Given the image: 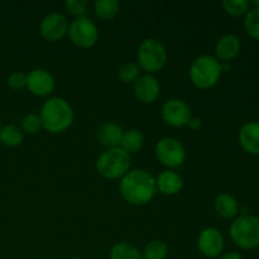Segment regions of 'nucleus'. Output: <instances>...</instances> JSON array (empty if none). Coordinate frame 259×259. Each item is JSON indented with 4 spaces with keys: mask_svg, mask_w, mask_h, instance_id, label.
<instances>
[{
    "mask_svg": "<svg viewBox=\"0 0 259 259\" xmlns=\"http://www.w3.org/2000/svg\"><path fill=\"white\" fill-rule=\"evenodd\" d=\"M119 191L129 204L146 205L157 192L156 179L144 169H133L120 180Z\"/></svg>",
    "mask_w": 259,
    "mask_h": 259,
    "instance_id": "obj_1",
    "label": "nucleus"
},
{
    "mask_svg": "<svg viewBox=\"0 0 259 259\" xmlns=\"http://www.w3.org/2000/svg\"><path fill=\"white\" fill-rule=\"evenodd\" d=\"M39 119L46 131L53 134L61 133L73 123V110L65 99H48L40 109Z\"/></svg>",
    "mask_w": 259,
    "mask_h": 259,
    "instance_id": "obj_2",
    "label": "nucleus"
},
{
    "mask_svg": "<svg viewBox=\"0 0 259 259\" xmlns=\"http://www.w3.org/2000/svg\"><path fill=\"white\" fill-rule=\"evenodd\" d=\"M223 72V65L211 56H200L190 66V78L201 90L214 88Z\"/></svg>",
    "mask_w": 259,
    "mask_h": 259,
    "instance_id": "obj_3",
    "label": "nucleus"
},
{
    "mask_svg": "<svg viewBox=\"0 0 259 259\" xmlns=\"http://www.w3.org/2000/svg\"><path fill=\"white\" fill-rule=\"evenodd\" d=\"M131 168V154L118 147L106 149L96 161V171L108 180L123 179Z\"/></svg>",
    "mask_w": 259,
    "mask_h": 259,
    "instance_id": "obj_4",
    "label": "nucleus"
},
{
    "mask_svg": "<svg viewBox=\"0 0 259 259\" xmlns=\"http://www.w3.org/2000/svg\"><path fill=\"white\" fill-rule=\"evenodd\" d=\"M230 238L242 249H254L259 247V217L243 215L230 225Z\"/></svg>",
    "mask_w": 259,
    "mask_h": 259,
    "instance_id": "obj_5",
    "label": "nucleus"
},
{
    "mask_svg": "<svg viewBox=\"0 0 259 259\" xmlns=\"http://www.w3.org/2000/svg\"><path fill=\"white\" fill-rule=\"evenodd\" d=\"M138 66L147 73L158 72L166 66L167 50L156 38H147L138 48Z\"/></svg>",
    "mask_w": 259,
    "mask_h": 259,
    "instance_id": "obj_6",
    "label": "nucleus"
},
{
    "mask_svg": "<svg viewBox=\"0 0 259 259\" xmlns=\"http://www.w3.org/2000/svg\"><path fill=\"white\" fill-rule=\"evenodd\" d=\"M156 156L163 166L176 168L184 164L186 159V151L184 144L176 138L166 137L156 144Z\"/></svg>",
    "mask_w": 259,
    "mask_h": 259,
    "instance_id": "obj_7",
    "label": "nucleus"
},
{
    "mask_svg": "<svg viewBox=\"0 0 259 259\" xmlns=\"http://www.w3.org/2000/svg\"><path fill=\"white\" fill-rule=\"evenodd\" d=\"M68 35L77 47L90 48L98 42L99 30L93 20L86 17H78L68 27Z\"/></svg>",
    "mask_w": 259,
    "mask_h": 259,
    "instance_id": "obj_8",
    "label": "nucleus"
},
{
    "mask_svg": "<svg viewBox=\"0 0 259 259\" xmlns=\"http://www.w3.org/2000/svg\"><path fill=\"white\" fill-rule=\"evenodd\" d=\"M191 116L189 104L181 99H169L162 106V118L168 125L175 128L187 125Z\"/></svg>",
    "mask_w": 259,
    "mask_h": 259,
    "instance_id": "obj_9",
    "label": "nucleus"
},
{
    "mask_svg": "<svg viewBox=\"0 0 259 259\" xmlns=\"http://www.w3.org/2000/svg\"><path fill=\"white\" fill-rule=\"evenodd\" d=\"M39 30L45 39L50 42H57L62 39L68 32L67 18L61 13H51L42 19Z\"/></svg>",
    "mask_w": 259,
    "mask_h": 259,
    "instance_id": "obj_10",
    "label": "nucleus"
},
{
    "mask_svg": "<svg viewBox=\"0 0 259 259\" xmlns=\"http://www.w3.org/2000/svg\"><path fill=\"white\" fill-rule=\"evenodd\" d=\"M197 248L200 253L207 258L220 255L224 249V238L217 228H206L200 233L197 238Z\"/></svg>",
    "mask_w": 259,
    "mask_h": 259,
    "instance_id": "obj_11",
    "label": "nucleus"
},
{
    "mask_svg": "<svg viewBox=\"0 0 259 259\" xmlns=\"http://www.w3.org/2000/svg\"><path fill=\"white\" fill-rule=\"evenodd\" d=\"M55 78L43 68H34L27 75V88L37 96H47L55 90Z\"/></svg>",
    "mask_w": 259,
    "mask_h": 259,
    "instance_id": "obj_12",
    "label": "nucleus"
},
{
    "mask_svg": "<svg viewBox=\"0 0 259 259\" xmlns=\"http://www.w3.org/2000/svg\"><path fill=\"white\" fill-rule=\"evenodd\" d=\"M159 91H161V86H159L158 80L149 73L141 76L134 83L136 98L144 104H151L156 101L159 96Z\"/></svg>",
    "mask_w": 259,
    "mask_h": 259,
    "instance_id": "obj_13",
    "label": "nucleus"
},
{
    "mask_svg": "<svg viewBox=\"0 0 259 259\" xmlns=\"http://www.w3.org/2000/svg\"><path fill=\"white\" fill-rule=\"evenodd\" d=\"M124 131L119 124L113 121H106L101 124L98 129V139L108 149L120 147Z\"/></svg>",
    "mask_w": 259,
    "mask_h": 259,
    "instance_id": "obj_14",
    "label": "nucleus"
},
{
    "mask_svg": "<svg viewBox=\"0 0 259 259\" xmlns=\"http://www.w3.org/2000/svg\"><path fill=\"white\" fill-rule=\"evenodd\" d=\"M239 142L243 148L250 154L259 156V123L249 121L239 131Z\"/></svg>",
    "mask_w": 259,
    "mask_h": 259,
    "instance_id": "obj_15",
    "label": "nucleus"
},
{
    "mask_svg": "<svg viewBox=\"0 0 259 259\" xmlns=\"http://www.w3.org/2000/svg\"><path fill=\"white\" fill-rule=\"evenodd\" d=\"M240 51V40L235 34H225L220 38L215 46V55L218 61L233 60Z\"/></svg>",
    "mask_w": 259,
    "mask_h": 259,
    "instance_id": "obj_16",
    "label": "nucleus"
},
{
    "mask_svg": "<svg viewBox=\"0 0 259 259\" xmlns=\"http://www.w3.org/2000/svg\"><path fill=\"white\" fill-rule=\"evenodd\" d=\"M157 190L164 195H176L184 187V180L177 172L164 171L156 179Z\"/></svg>",
    "mask_w": 259,
    "mask_h": 259,
    "instance_id": "obj_17",
    "label": "nucleus"
},
{
    "mask_svg": "<svg viewBox=\"0 0 259 259\" xmlns=\"http://www.w3.org/2000/svg\"><path fill=\"white\" fill-rule=\"evenodd\" d=\"M215 210L223 218H234L239 211V205L234 196L222 194L215 199Z\"/></svg>",
    "mask_w": 259,
    "mask_h": 259,
    "instance_id": "obj_18",
    "label": "nucleus"
},
{
    "mask_svg": "<svg viewBox=\"0 0 259 259\" xmlns=\"http://www.w3.org/2000/svg\"><path fill=\"white\" fill-rule=\"evenodd\" d=\"M144 144V136L142 132L137 129H129L124 132L123 138H121L120 148L125 151L126 153H137Z\"/></svg>",
    "mask_w": 259,
    "mask_h": 259,
    "instance_id": "obj_19",
    "label": "nucleus"
},
{
    "mask_svg": "<svg viewBox=\"0 0 259 259\" xmlns=\"http://www.w3.org/2000/svg\"><path fill=\"white\" fill-rule=\"evenodd\" d=\"M24 139L23 131L17 125H5L0 131V142L7 147H18Z\"/></svg>",
    "mask_w": 259,
    "mask_h": 259,
    "instance_id": "obj_20",
    "label": "nucleus"
},
{
    "mask_svg": "<svg viewBox=\"0 0 259 259\" xmlns=\"http://www.w3.org/2000/svg\"><path fill=\"white\" fill-rule=\"evenodd\" d=\"M96 15L104 20H110L118 15L120 4L116 0H98L94 5Z\"/></svg>",
    "mask_w": 259,
    "mask_h": 259,
    "instance_id": "obj_21",
    "label": "nucleus"
},
{
    "mask_svg": "<svg viewBox=\"0 0 259 259\" xmlns=\"http://www.w3.org/2000/svg\"><path fill=\"white\" fill-rule=\"evenodd\" d=\"M109 259H143V254L129 243H118L111 249Z\"/></svg>",
    "mask_w": 259,
    "mask_h": 259,
    "instance_id": "obj_22",
    "label": "nucleus"
},
{
    "mask_svg": "<svg viewBox=\"0 0 259 259\" xmlns=\"http://www.w3.org/2000/svg\"><path fill=\"white\" fill-rule=\"evenodd\" d=\"M143 259H166L168 254V247L162 240H151L144 248Z\"/></svg>",
    "mask_w": 259,
    "mask_h": 259,
    "instance_id": "obj_23",
    "label": "nucleus"
},
{
    "mask_svg": "<svg viewBox=\"0 0 259 259\" xmlns=\"http://www.w3.org/2000/svg\"><path fill=\"white\" fill-rule=\"evenodd\" d=\"M118 76L124 83L136 82L141 77V67L136 62H125L119 67Z\"/></svg>",
    "mask_w": 259,
    "mask_h": 259,
    "instance_id": "obj_24",
    "label": "nucleus"
},
{
    "mask_svg": "<svg viewBox=\"0 0 259 259\" xmlns=\"http://www.w3.org/2000/svg\"><path fill=\"white\" fill-rule=\"evenodd\" d=\"M244 28L250 37L259 40V8H252L248 10L245 14Z\"/></svg>",
    "mask_w": 259,
    "mask_h": 259,
    "instance_id": "obj_25",
    "label": "nucleus"
},
{
    "mask_svg": "<svg viewBox=\"0 0 259 259\" xmlns=\"http://www.w3.org/2000/svg\"><path fill=\"white\" fill-rule=\"evenodd\" d=\"M250 3L248 0H224L223 2V8L225 12L234 17L247 14L249 10Z\"/></svg>",
    "mask_w": 259,
    "mask_h": 259,
    "instance_id": "obj_26",
    "label": "nucleus"
},
{
    "mask_svg": "<svg viewBox=\"0 0 259 259\" xmlns=\"http://www.w3.org/2000/svg\"><path fill=\"white\" fill-rule=\"evenodd\" d=\"M42 128V121L35 114H28L22 120V131L28 134H35Z\"/></svg>",
    "mask_w": 259,
    "mask_h": 259,
    "instance_id": "obj_27",
    "label": "nucleus"
},
{
    "mask_svg": "<svg viewBox=\"0 0 259 259\" xmlns=\"http://www.w3.org/2000/svg\"><path fill=\"white\" fill-rule=\"evenodd\" d=\"M65 7L71 14L76 15L78 18L85 14L86 9H88V3L85 0H67L65 3Z\"/></svg>",
    "mask_w": 259,
    "mask_h": 259,
    "instance_id": "obj_28",
    "label": "nucleus"
},
{
    "mask_svg": "<svg viewBox=\"0 0 259 259\" xmlns=\"http://www.w3.org/2000/svg\"><path fill=\"white\" fill-rule=\"evenodd\" d=\"M8 85L13 90H22L27 85V75L23 72H13L8 77Z\"/></svg>",
    "mask_w": 259,
    "mask_h": 259,
    "instance_id": "obj_29",
    "label": "nucleus"
},
{
    "mask_svg": "<svg viewBox=\"0 0 259 259\" xmlns=\"http://www.w3.org/2000/svg\"><path fill=\"white\" fill-rule=\"evenodd\" d=\"M187 125L191 129H199L200 126H201V119L196 118V116H191V119H190V121L187 123Z\"/></svg>",
    "mask_w": 259,
    "mask_h": 259,
    "instance_id": "obj_30",
    "label": "nucleus"
},
{
    "mask_svg": "<svg viewBox=\"0 0 259 259\" xmlns=\"http://www.w3.org/2000/svg\"><path fill=\"white\" fill-rule=\"evenodd\" d=\"M219 259H243V257L238 253H227V254L222 255Z\"/></svg>",
    "mask_w": 259,
    "mask_h": 259,
    "instance_id": "obj_31",
    "label": "nucleus"
},
{
    "mask_svg": "<svg viewBox=\"0 0 259 259\" xmlns=\"http://www.w3.org/2000/svg\"><path fill=\"white\" fill-rule=\"evenodd\" d=\"M70 259H83V258H81V257H72V258H70Z\"/></svg>",
    "mask_w": 259,
    "mask_h": 259,
    "instance_id": "obj_32",
    "label": "nucleus"
},
{
    "mask_svg": "<svg viewBox=\"0 0 259 259\" xmlns=\"http://www.w3.org/2000/svg\"><path fill=\"white\" fill-rule=\"evenodd\" d=\"M0 131H2V120H0Z\"/></svg>",
    "mask_w": 259,
    "mask_h": 259,
    "instance_id": "obj_33",
    "label": "nucleus"
},
{
    "mask_svg": "<svg viewBox=\"0 0 259 259\" xmlns=\"http://www.w3.org/2000/svg\"><path fill=\"white\" fill-rule=\"evenodd\" d=\"M42 259H55V258H42Z\"/></svg>",
    "mask_w": 259,
    "mask_h": 259,
    "instance_id": "obj_34",
    "label": "nucleus"
}]
</instances>
